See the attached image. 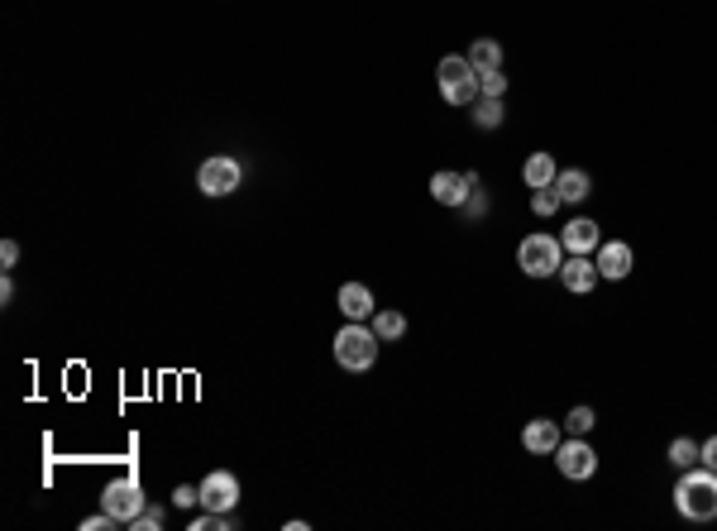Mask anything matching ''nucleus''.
I'll list each match as a JSON object with an SVG mask.
<instances>
[{
  "instance_id": "obj_9",
  "label": "nucleus",
  "mask_w": 717,
  "mask_h": 531,
  "mask_svg": "<svg viewBox=\"0 0 717 531\" xmlns=\"http://www.w3.org/2000/svg\"><path fill=\"white\" fill-rule=\"evenodd\" d=\"M555 278H560L565 292H574V297H588V292L603 283V273H598V264H593V254H565V264H560Z\"/></svg>"
},
{
  "instance_id": "obj_14",
  "label": "nucleus",
  "mask_w": 717,
  "mask_h": 531,
  "mask_svg": "<svg viewBox=\"0 0 717 531\" xmlns=\"http://www.w3.org/2000/svg\"><path fill=\"white\" fill-rule=\"evenodd\" d=\"M469 173H450V168H440V173L431 177V197L440 201V206H464L469 201Z\"/></svg>"
},
{
  "instance_id": "obj_27",
  "label": "nucleus",
  "mask_w": 717,
  "mask_h": 531,
  "mask_svg": "<svg viewBox=\"0 0 717 531\" xmlns=\"http://www.w3.org/2000/svg\"><path fill=\"white\" fill-rule=\"evenodd\" d=\"M173 503H177L182 512H187V508H201V488H192V484H177V488H173Z\"/></svg>"
},
{
  "instance_id": "obj_11",
  "label": "nucleus",
  "mask_w": 717,
  "mask_h": 531,
  "mask_svg": "<svg viewBox=\"0 0 717 531\" xmlns=\"http://www.w3.org/2000/svg\"><path fill=\"white\" fill-rule=\"evenodd\" d=\"M560 441H565V426H560V421H550V417H531L522 426L526 455H555V450H560Z\"/></svg>"
},
{
  "instance_id": "obj_13",
  "label": "nucleus",
  "mask_w": 717,
  "mask_h": 531,
  "mask_svg": "<svg viewBox=\"0 0 717 531\" xmlns=\"http://www.w3.org/2000/svg\"><path fill=\"white\" fill-rule=\"evenodd\" d=\"M335 302H340V311H345V321H373V311H378L369 283H345Z\"/></svg>"
},
{
  "instance_id": "obj_1",
  "label": "nucleus",
  "mask_w": 717,
  "mask_h": 531,
  "mask_svg": "<svg viewBox=\"0 0 717 531\" xmlns=\"http://www.w3.org/2000/svg\"><path fill=\"white\" fill-rule=\"evenodd\" d=\"M674 512L689 517V522H713L717 517V469L694 465L679 469V484H674Z\"/></svg>"
},
{
  "instance_id": "obj_17",
  "label": "nucleus",
  "mask_w": 717,
  "mask_h": 531,
  "mask_svg": "<svg viewBox=\"0 0 717 531\" xmlns=\"http://www.w3.org/2000/svg\"><path fill=\"white\" fill-rule=\"evenodd\" d=\"M464 58L474 63V72H498V67H502V44L483 34V39H474V44H469V53H464Z\"/></svg>"
},
{
  "instance_id": "obj_31",
  "label": "nucleus",
  "mask_w": 717,
  "mask_h": 531,
  "mask_svg": "<svg viewBox=\"0 0 717 531\" xmlns=\"http://www.w3.org/2000/svg\"><path fill=\"white\" fill-rule=\"evenodd\" d=\"M0 302H5V307H10V302H15V283H10V273H5V278H0Z\"/></svg>"
},
{
  "instance_id": "obj_29",
  "label": "nucleus",
  "mask_w": 717,
  "mask_h": 531,
  "mask_svg": "<svg viewBox=\"0 0 717 531\" xmlns=\"http://www.w3.org/2000/svg\"><path fill=\"white\" fill-rule=\"evenodd\" d=\"M698 465L717 469V436H713V441H703V445H698Z\"/></svg>"
},
{
  "instance_id": "obj_21",
  "label": "nucleus",
  "mask_w": 717,
  "mask_h": 531,
  "mask_svg": "<svg viewBox=\"0 0 717 531\" xmlns=\"http://www.w3.org/2000/svg\"><path fill=\"white\" fill-rule=\"evenodd\" d=\"M598 426V417H593V407H574L565 417V436H588Z\"/></svg>"
},
{
  "instance_id": "obj_4",
  "label": "nucleus",
  "mask_w": 717,
  "mask_h": 531,
  "mask_svg": "<svg viewBox=\"0 0 717 531\" xmlns=\"http://www.w3.org/2000/svg\"><path fill=\"white\" fill-rule=\"evenodd\" d=\"M560 264H565V244H560V235H526L522 244H517V268H522L526 278H555L560 273Z\"/></svg>"
},
{
  "instance_id": "obj_8",
  "label": "nucleus",
  "mask_w": 717,
  "mask_h": 531,
  "mask_svg": "<svg viewBox=\"0 0 717 531\" xmlns=\"http://www.w3.org/2000/svg\"><path fill=\"white\" fill-rule=\"evenodd\" d=\"M196 488H201V508H206V512H235L239 479L230 474V469H211V474H206Z\"/></svg>"
},
{
  "instance_id": "obj_30",
  "label": "nucleus",
  "mask_w": 717,
  "mask_h": 531,
  "mask_svg": "<svg viewBox=\"0 0 717 531\" xmlns=\"http://www.w3.org/2000/svg\"><path fill=\"white\" fill-rule=\"evenodd\" d=\"M0 264H5V268H15V264H20V244H15V240H5V244H0Z\"/></svg>"
},
{
  "instance_id": "obj_6",
  "label": "nucleus",
  "mask_w": 717,
  "mask_h": 531,
  "mask_svg": "<svg viewBox=\"0 0 717 531\" xmlns=\"http://www.w3.org/2000/svg\"><path fill=\"white\" fill-rule=\"evenodd\" d=\"M101 508L120 522V527H130L139 512L149 508V498H144V484L134 479V474H125V479H110L106 493H101Z\"/></svg>"
},
{
  "instance_id": "obj_28",
  "label": "nucleus",
  "mask_w": 717,
  "mask_h": 531,
  "mask_svg": "<svg viewBox=\"0 0 717 531\" xmlns=\"http://www.w3.org/2000/svg\"><path fill=\"white\" fill-rule=\"evenodd\" d=\"M110 527H120V522H115V517H110L106 508L96 512V517H87V522H82V531H110Z\"/></svg>"
},
{
  "instance_id": "obj_18",
  "label": "nucleus",
  "mask_w": 717,
  "mask_h": 531,
  "mask_svg": "<svg viewBox=\"0 0 717 531\" xmlns=\"http://www.w3.org/2000/svg\"><path fill=\"white\" fill-rule=\"evenodd\" d=\"M469 111H474V130H502V120H507V111H502V96H478Z\"/></svg>"
},
{
  "instance_id": "obj_16",
  "label": "nucleus",
  "mask_w": 717,
  "mask_h": 531,
  "mask_svg": "<svg viewBox=\"0 0 717 531\" xmlns=\"http://www.w3.org/2000/svg\"><path fill=\"white\" fill-rule=\"evenodd\" d=\"M555 192H560V201H565V206H579V201H588V192H593V177H588L584 168H560V177H555Z\"/></svg>"
},
{
  "instance_id": "obj_2",
  "label": "nucleus",
  "mask_w": 717,
  "mask_h": 531,
  "mask_svg": "<svg viewBox=\"0 0 717 531\" xmlns=\"http://www.w3.org/2000/svg\"><path fill=\"white\" fill-rule=\"evenodd\" d=\"M435 87H440V101L445 106H474L478 101V72L464 53H445L435 63Z\"/></svg>"
},
{
  "instance_id": "obj_10",
  "label": "nucleus",
  "mask_w": 717,
  "mask_h": 531,
  "mask_svg": "<svg viewBox=\"0 0 717 531\" xmlns=\"http://www.w3.org/2000/svg\"><path fill=\"white\" fill-rule=\"evenodd\" d=\"M593 264H598V273H603L608 283H622L631 268H636V254H631L627 240H603L598 254H593Z\"/></svg>"
},
{
  "instance_id": "obj_7",
  "label": "nucleus",
  "mask_w": 717,
  "mask_h": 531,
  "mask_svg": "<svg viewBox=\"0 0 717 531\" xmlns=\"http://www.w3.org/2000/svg\"><path fill=\"white\" fill-rule=\"evenodd\" d=\"M555 469H560L565 479H574V484H584V479L598 474V450H593L584 436H565L560 450H555Z\"/></svg>"
},
{
  "instance_id": "obj_12",
  "label": "nucleus",
  "mask_w": 717,
  "mask_h": 531,
  "mask_svg": "<svg viewBox=\"0 0 717 531\" xmlns=\"http://www.w3.org/2000/svg\"><path fill=\"white\" fill-rule=\"evenodd\" d=\"M560 244H565V254H598V244H603V230H598V221H588V216H574V221L565 225Z\"/></svg>"
},
{
  "instance_id": "obj_23",
  "label": "nucleus",
  "mask_w": 717,
  "mask_h": 531,
  "mask_svg": "<svg viewBox=\"0 0 717 531\" xmlns=\"http://www.w3.org/2000/svg\"><path fill=\"white\" fill-rule=\"evenodd\" d=\"M459 211H464V221H483V216L493 211V201H488V187H478V192H469V201H464Z\"/></svg>"
},
{
  "instance_id": "obj_26",
  "label": "nucleus",
  "mask_w": 717,
  "mask_h": 531,
  "mask_svg": "<svg viewBox=\"0 0 717 531\" xmlns=\"http://www.w3.org/2000/svg\"><path fill=\"white\" fill-rule=\"evenodd\" d=\"M158 527H163V508H153V503L130 522V531H158Z\"/></svg>"
},
{
  "instance_id": "obj_25",
  "label": "nucleus",
  "mask_w": 717,
  "mask_h": 531,
  "mask_svg": "<svg viewBox=\"0 0 717 531\" xmlns=\"http://www.w3.org/2000/svg\"><path fill=\"white\" fill-rule=\"evenodd\" d=\"M502 91H507L502 67H498V72H478V96H502Z\"/></svg>"
},
{
  "instance_id": "obj_24",
  "label": "nucleus",
  "mask_w": 717,
  "mask_h": 531,
  "mask_svg": "<svg viewBox=\"0 0 717 531\" xmlns=\"http://www.w3.org/2000/svg\"><path fill=\"white\" fill-rule=\"evenodd\" d=\"M225 527H235L230 512H201V517H192V531H225Z\"/></svg>"
},
{
  "instance_id": "obj_22",
  "label": "nucleus",
  "mask_w": 717,
  "mask_h": 531,
  "mask_svg": "<svg viewBox=\"0 0 717 531\" xmlns=\"http://www.w3.org/2000/svg\"><path fill=\"white\" fill-rule=\"evenodd\" d=\"M560 206H565V201H560V192H555V187H541V192H531V211H536V216H555V211H560Z\"/></svg>"
},
{
  "instance_id": "obj_15",
  "label": "nucleus",
  "mask_w": 717,
  "mask_h": 531,
  "mask_svg": "<svg viewBox=\"0 0 717 531\" xmlns=\"http://www.w3.org/2000/svg\"><path fill=\"white\" fill-rule=\"evenodd\" d=\"M555 177H560V163H555V154H531L522 163V182L531 187V192H541V187H555Z\"/></svg>"
},
{
  "instance_id": "obj_20",
  "label": "nucleus",
  "mask_w": 717,
  "mask_h": 531,
  "mask_svg": "<svg viewBox=\"0 0 717 531\" xmlns=\"http://www.w3.org/2000/svg\"><path fill=\"white\" fill-rule=\"evenodd\" d=\"M665 455H670L674 469H694L698 465V441H689V436H674Z\"/></svg>"
},
{
  "instance_id": "obj_3",
  "label": "nucleus",
  "mask_w": 717,
  "mask_h": 531,
  "mask_svg": "<svg viewBox=\"0 0 717 531\" xmlns=\"http://www.w3.org/2000/svg\"><path fill=\"white\" fill-rule=\"evenodd\" d=\"M335 364L349 374H369L378 364V335L364 321H349L345 331H335Z\"/></svg>"
},
{
  "instance_id": "obj_19",
  "label": "nucleus",
  "mask_w": 717,
  "mask_h": 531,
  "mask_svg": "<svg viewBox=\"0 0 717 531\" xmlns=\"http://www.w3.org/2000/svg\"><path fill=\"white\" fill-rule=\"evenodd\" d=\"M373 335L378 340H402L407 335V316L402 311H373Z\"/></svg>"
},
{
  "instance_id": "obj_5",
  "label": "nucleus",
  "mask_w": 717,
  "mask_h": 531,
  "mask_svg": "<svg viewBox=\"0 0 717 531\" xmlns=\"http://www.w3.org/2000/svg\"><path fill=\"white\" fill-rule=\"evenodd\" d=\"M239 182H244V168H239L235 154H211L201 168H196V187H201V197H235Z\"/></svg>"
}]
</instances>
